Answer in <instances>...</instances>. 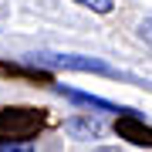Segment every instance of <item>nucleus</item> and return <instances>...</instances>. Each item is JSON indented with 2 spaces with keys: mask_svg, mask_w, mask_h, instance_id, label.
I'll return each mask as SVG.
<instances>
[{
  "mask_svg": "<svg viewBox=\"0 0 152 152\" xmlns=\"http://www.w3.org/2000/svg\"><path fill=\"white\" fill-rule=\"evenodd\" d=\"M44 125V112L37 108H4L0 112V145L31 142Z\"/></svg>",
  "mask_w": 152,
  "mask_h": 152,
  "instance_id": "1",
  "label": "nucleus"
},
{
  "mask_svg": "<svg viewBox=\"0 0 152 152\" xmlns=\"http://www.w3.org/2000/svg\"><path fill=\"white\" fill-rule=\"evenodd\" d=\"M31 64L41 68H64V71H95V75L118 78V71L98 58H81V54H31Z\"/></svg>",
  "mask_w": 152,
  "mask_h": 152,
  "instance_id": "2",
  "label": "nucleus"
},
{
  "mask_svg": "<svg viewBox=\"0 0 152 152\" xmlns=\"http://www.w3.org/2000/svg\"><path fill=\"white\" fill-rule=\"evenodd\" d=\"M115 129H118V135H122V139L135 142V145H152V129H149L145 122H142V115H135V112L122 115Z\"/></svg>",
  "mask_w": 152,
  "mask_h": 152,
  "instance_id": "3",
  "label": "nucleus"
},
{
  "mask_svg": "<svg viewBox=\"0 0 152 152\" xmlns=\"http://www.w3.org/2000/svg\"><path fill=\"white\" fill-rule=\"evenodd\" d=\"M58 95H64L68 102H75V105H85V108H98V112H115V115H129L132 112V108H118V105L105 102V98H98V95L75 91V88H64V85H58Z\"/></svg>",
  "mask_w": 152,
  "mask_h": 152,
  "instance_id": "4",
  "label": "nucleus"
},
{
  "mask_svg": "<svg viewBox=\"0 0 152 152\" xmlns=\"http://www.w3.org/2000/svg\"><path fill=\"white\" fill-rule=\"evenodd\" d=\"M64 132L75 139H98L102 135V122L98 118H68L64 122Z\"/></svg>",
  "mask_w": 152,
  "mask_h": 152,
  "instance_id": "5",
  "label": "nucleus"
},
{
  "mask_svg": "<svg viewBox=\"0 0 152 152\" xmlns=\"http://www.w3.org/2000/svg\"><path fill=\"white\" fill-rule=\"evenodd\" d=\"M75 4L88 7V10H95V14H112L115 10V0H75Z\"/></svg>",
  "mask_w": 152,
  "mask_h": 152,
  "instance_id": "6",
  "label": "nucleus"
},
{
  "mask_svg": "<svg viewBox=\"0 0 152 152\" xmlns=\"http://www.w3.org/2000/svg\"><path fill=\"white\" fill-rule=\"evenodd\" d=\"M139 37H142L145 48H152V17H145V20L139 24Z\"/></svg>",
  "mask_w": 152,
  "mask_h": 152,
  "instance_id": "7",
  "label": "nucleus"
},
{
  "mask_svg": "<svg viewBox=\"0 0 152 152\" xmlns=\"http://www.w3.org/2000/svg\"><path fill=\"white\" fill-rule=\"evenodd\" d=\"M0 152H34V142H14V145H0Z\"/></svg>",
  "mask_w": 152,
  "mask_h": 152,
  "instance_id": "8",
  "label": "nucleus"
}]
</instances>
